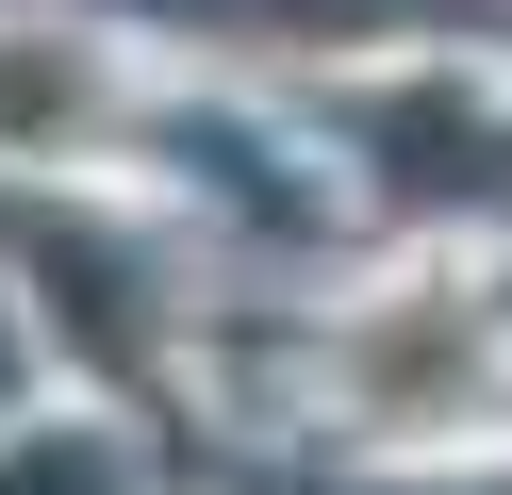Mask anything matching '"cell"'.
I'll return each mask as SVG.
<instances>
[{
	"instance_id": "1",
	"label": "cell",
	"mask_w": 512,
	"mask_h": 495,
	"mask_svg": "<svg viewBox=\"0 0 512 495\" xmlns=\"http://www.w3.org/2000/svg\"><path fill=\"white\" fill-rule=\"evenodd\" d=\"M496 314L512 297H479V281L380 297V314L347 330V413H364L380 446H446V429L479 413V380H496Z\"/></svg>"
}]
</instances>
